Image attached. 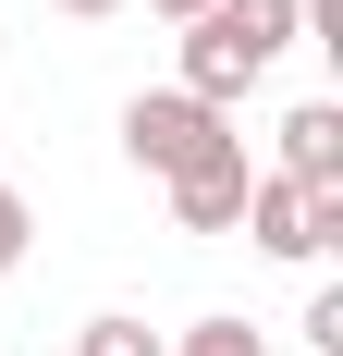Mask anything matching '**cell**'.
Returning a JSON list of instances; mask_svg holds the SVG:
<instances>
[{
    "label": "cell",
    "mask_w": 343,
    "mask_h": 356,
    "mask_svg": "<svg viewBox=\"0 0 343 356\" xmlns=\"http://www.w3.org/2000/svg\"><path fill=\"white\" fill-rule=\"evenodd\" d=\"M208 147H233V111H208V99H184V86H147V99H123V160L135 172H196Z\"/></svg>",
    "instance_id": "6da1fadb"
},
{
    "label": "cell",
    "mask_w": 343,
    "mask_h": 356,
    "mask_svg": "<svg viewBox=\"0 0 343 356\" xmlns=\"http://www.w3.org/2000/svg\"><path fill=\"white\" fill-rule=\"evenodd\" d=\"M258 258H331L319 246V184H282V172H258L245 184V221H233Z\"/></svg>",
    "instance_id": "7a4b0ae2"
},
{
    "label": "cell",
    "mask_w": 343,
    "mask_h": 356,
    "mask_svg": "<svg viewBox=\"0 0 343 356\" xmlns=\"http://www.w3.org/2000/svg\"><path fill=\"white\" fill-rule=\"evenodd\" d=\"M245 184H258V172H245V136H233V147H208L196 172H172V221H184V234H233V221H245Z\"/></svg>",
    "instance_id": "3957f363"
},
{
    "label": "cell",
    "mask_w": 343,
    "mask_h": 356,
    "mask_svg": "<svg viewBox=\"0 0 343 356\" xmlns=\"http://www.w3.org/2000/svg\"><path fill=\"white\" fill-rule=\"evenodd\" d=\"M282 184H343V111L331 99H307V111H282V160H270Z\"/></svg>",
    "instance_id": "277c9868"
},
{
    "label": "cell",
    "mask_w": 343,
    "mask_h": 356,
    "mask_svg": "<svg viewBox=\"0 0 343 356\" xmlns=\"http://www.w3.org/2000/svg\"><path fill=\"white\" fill-rule=\"evenodd\" d=\"M74 356H160V332H147V320H123V307H99V320L74 332Z\"/></svg>",
    "instance_id": "5b68a950"
},
{
    "label": "cell",
    "mask_w": 343,
    "mask_h": 356,
    "mask_svg": "<svg viewBox=\"0 0 343 356\" xmlns=\"http://www.w3.org/2000/svg\"><path fill=\"white\" fill-rule=\"evenodd\" d=\"M172 356H270V332H258V320H196Z\"/></svg>",
    "instance_id": "8992f818"
},
{
    "label": "cell",
    "mask_w": 343,
    "mask_h": 356,
    "mask_svg": "<svg viewBox=\"0 0 343 356\" xmlns=\"http://www.w3.org/2000/svg\"><path fill=\"white\" fill-rule=\"evenodd\" d=\"M25 246H37V209L12 197V184H0V270H25Z\"/></svg>",
    "instance_id": "52a82bcc"
},
{
    "label": "cell",
    "mask_w": 343,
    "mask_h": 356,
    "mask_svg": "<svg viewBox=\"0 0 343 356\" xmlns=\"http://www.w3.org/2000/svg\"><path fill=\"white\" fill-rule=\"evenodd\" d=\"M307 344H319V356H343V283H319V295H307Z\"/></svg>",
    "instance_id": "ba28073f"
},
{
    "label": "cell",
    "mask_w": 343,
    "mask_h": 356,
    "mask_svg": "<svg viewBox=\"0 0 343 356\" xmlns=\"http://www.w3.org/2000/svg\"><path fill=\"white\" fill-rule=\"evenodd\" d=\"M147 13H160V25H196V13H208V0H147Z\"/></svg>",
    "instance_id": "9c48e42d"
},
{
    "label": "cell",
    "mask_w": 343,
    "mask_h": 356,
    "mask_svg": "<svg viewBox=\"0 0 343 356\" xmlns=\"http://www.w3.org/2000/svg\"><path fill=\"white\" fill-rule=\"evenodd\" d=\"M62 13H74V25H99V13H123V0H62Z\"/></svg>",
    "instance_id": "30bf717a"
}]
</instances>
